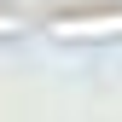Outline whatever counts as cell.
<instances>
[{
  "mask_svg": "<svg viewBox=\"0 0 122 122\" xmlns=\"http://www.w3.org/2000/svg\"><path fill=\"white\" fill-rule=\"evenodd\" d=\"M58 41H111L122 35V12H87V18H52L47 23Z\"/></svg>",
  "mask_w": 122,
  "mask_h": 122,
  "instance_id": "1",
  "label": "cell"
},
{
  "mask_svg": "<svg viewBox=\"0 0 122 122\" xmlns=\"http://www.w3.org/2000/svg\"><path fill=\"white\" fill-rule=\"evenodd\" d=\"M23 29V18H12V12H0V35H18Z\"/></svg>",
  "mask_w": 122,
  "mask_h": 122,
  "instance_id": "2",
  "label": "cell"
}]
</instances>
